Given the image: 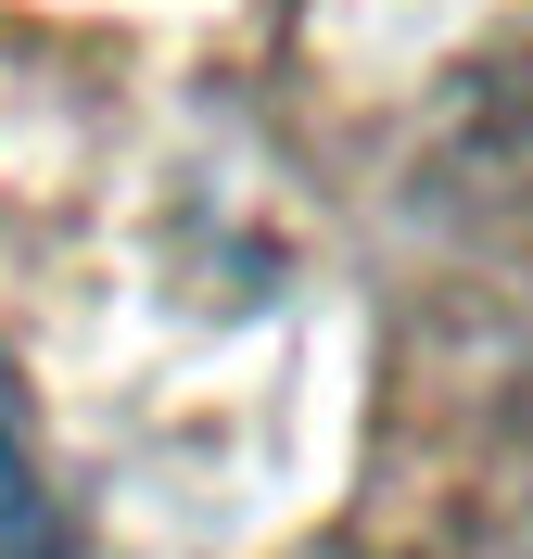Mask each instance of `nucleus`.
<instances>
[{"label": "nucleus", "instance_id": "nucleus-1", "mask_svg": "<svg viewBox=\"0 0 533 559\" xmlns=\"http://www.w3.org/2000/svg\"><path fill=\"white\" fill-rule=\"evenodd\" d=\"M0 559H64V534H51V496H38L26 445H13V419H0Z\"/></svg>", "mask_w": 533, "mask_h": 559}]
</instances>
